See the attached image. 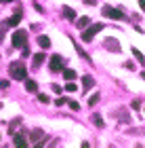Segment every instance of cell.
I'll return each mask as SVG.
<instances>
[{
    "label": "cell",
    "instance_id": "cell-14",
    "mask_svg": "<svg viewBox=\"0 0 145 148\" xmlns=\"http://www.w3.org/2000/svg\"><path fill=\"white\" fill-rule=\"evenodd\" d=\"M38 45H40L42 49H49L51 47V38L49 36H38Z\"/></svg>",
    "mask_w": 145,
    "mask_h": 148
},
{
    "label": "cell",
    "instance_id": "cell-21",
    "mask_svg": "<svg viewBox=\"0 0 145 148\" xmlns=\"http://www.w3.org/2000/svg\"><path fill=\"white\" fill-rule=\"evenodd\" d=\"M38 99H40L42 104H49V102H51V97H49V95H44V93H40V95H38Z\"/></svg>",
    "mask_w": 145,
    "mask_h": 148
},
{
    "label": "cell",
    "instance_id": "cell-20",
    "mask_svg": "<svg viewBox=\"0 0 145 148\" xmlns=\"http://www.w3.org/2000/svg\"><path fill=\"white\" fill-rule=\"evenodd\" d=\"M97 102H99V93H95V95H90V97H88V104H90V106H95Z\"/></svg>",
    "mask_w": 145,
    "mask_h": 148
},
{
    "label": "cell",
    "instance_id": "cell-30",
    "mask_svg": "<svg viewBox=\"0 0 145 148\" xmlns=\"http://www.w3.org/2000/svg\"><path fill=\"white\" fill-rule=\"evenodd\" d=\"M141 76H143V80H145V70H143V72H141Z\"/></svg>",
    "mask_w": 145,
    "mask_h": 148
},
{
    "label": "cell",
    "instance_id": "cell-23",
    "mask_svg": "<svg viewBox=\"0 0 145 148\" xmlns=\"http://www.w3.org/2000/svg\"><path fill=\"white\" fill-rule=\"evenodd\" d=\"M67 104H69L71 110H80V104H76V102H67Z\"/></svg>",
    "mask_w": 145,
    "mask_h": 148
},
{
    "label": "cell",
    "instance_id": "cell-5",
    "mask_svg": "<svg viewBox=\"0 0 145 148\" xmlns=\"http://www.w3.org/2000/svg\"><path fill=\"white\" fill-rule=\"evenodd\" d=\"M63 57L61 55H51V59H49V68H51V72H59L63 68Z\"/></svg>",
    "mask_w": 145,
    "mask_h": 148
},
{
    "label": "cell",
    "instance_id": "cell-25",
    "mask_svg": "<svg viewBox=\"0 0 145 148\" xmlns=\"http://www.w3.org/2000/svg\"><path fill=\"white\" fill-rule=\"evenodd\" d=\"M23 57H32V53H30V47H23Z\"/></svg>",
    "mask_w": 145,
    "mask_h": 148
},
{
    "label": "cell",
    "instance_id": "cell-12",
    "mask_svg": "<svg viewBox=\"0 0 145 148\" xmlns=\"http://www.w3.org/2000/svg\"><path fill=\"white\" fill-rule=\"evenodd\" d=\"M88 23H90V19H88V17H80V19L76 21V28L84 30V28H88Z\"/></svg>",
    "mask_w": 145,
    "mask_h": 148
},
{
    "label": "cell",
    "instance_id": "cell-9",
    "mask_svg": "<svg viewBox=\"0 0 145 148\" xmlns=\"http://www.w3.org/2000/svg\"><path fill=\"white\" fill-rule=\"evenodd\" d=\"M25 91H28V93H36V91H38V85L34 83V80L25 78Z\"/></svg>",
    "mask_w": 145,
    "mask_h": 148
},
{
    "label": "cell",
    "instance_id": "cell-7",
    "mask_svg": "<svg viewBox=\"0 0 145 148\" xmlns=\"http://www.w3.org/2000/svg\"><path fill=\"white\" fill-rule=\"evenodd\" d=\"M34 142H38V146H42V138H44V131L42 129H34L32 131V136H30Z\"/></svg>",
    "mask_w": 145,
    "mask_h": 148
},
{
    "label": "cell",
    "instance_id": "cell-16",
    "mask_svg": "<svg viewBox=\"0 0 145 148\" xmlns=\"http://www.w3.org/2000/svg\"><path fill=\"white\" fill-rule=\"evenodd\" d=\"M105 49H114V51H120V45H118L114 38H107V42H105Z\"/></svg>",
    "mask_w": 145,
    "mask_h": 148
},
{
    "label": "cell",
    "instance_id": "cell-2",
    "mask_svg": "<svg viewBox=\"0 0 145 148\" xmlns=\"http://www.w3.org/2000/svg\"><path fill=\"white\" fill-rule=\"evenodd\" d=\"M11 40H13V47H15V49H23V47H28V32L25 30H17Z\"/></svg>",
    "mask_w": 145,
    "mask_h": 148
},
{
    "label": "cell",
    "instance_id": "cell-27",
    "mask_svg": "<svg viewBox=\"0 0 145 148\" xmlns=\"http://www.w3.org/2000/svg\"><path fill=\"white\" fill-rule=\"evenodd\" d=\"M139 6H141V11H145V0H139Z\"/></svg>",
    "mask_w": 145,
    "mask_h": 148
},
{
    "label": "cell",
    "instance_id": "cell-4",
    "mask_svg": "<svg viewBox=\"0 0 145 148\" xmlns=\"http://www.w3.org/2000/svg\"><path fill=\"white\" fill-rule=\"evenodd\" d=\"M101 13L105 17H111V19H124V13L120 9H116V6H103Z\"/></svg>",
    "mask_w": 145,
    "mask_h": 148
},
{
    "label": "cell",
    "instance_id": "cell-17",
    "mask_svg": "<svg viewBox=\"0 0 145 148\" xmlns=\"http://www.w3.org/2000/svg\"><path fill=\"white\" fill-rule=\"evenodd\" d=\"M133 55L137 57V62H139V64H145V57H143V53L139 49H133Z\"/></svg>",
    "mask_w": 145,
    "mask_h": 148
},
{
    "label": "cell",
    "instance_id": "cell-13",
    "mask_svg": "<svg viewBox=\"0 0 145 148\" xmlns=\"http://www.w3.org/2000/svg\"><path fill=\"white\" fill-rule=\"evenodd\" d=\"M93 85H95L93 76H82V87H84V91H86V89H90Z\"/></svg>",
    "mask_w": 145,
    "mask_h": 148
},
{
    "label": "cell",
    "instance_id": "cell-22",
    "mask_svg": "<svg viewBox=\"0 0 145 148\" xmlns=\"http://www.w3.org/2000/svg\"><path fill=\"white\" fill-rule=\"evenodd\" d=\"M76 49H78V53H80V55H82V57H86V59H88V53H86V51H84V49H82V47H78V42H76Z\"/></svg>",
    "mask_w": 145,
    "mask_h": 148
},
{
    "label": "cell",
    "instance_id": "cell-26",
    "mask_svg": "<svg viewBox=\"0 0 145 148\" xmlns=\"http://www.w3.org/2000/svg\"><path fill=\"white\" fill-rule=\"evenodd\" d=\"M63 104H67V99H65V97H59V99H57V106H63Z\"/></svg>",
    "mask_w": 145,
    "mask_h": 148
},
{
    "label": "cell",
    "instance_id": "cell-1",
    "mask_svg": "<svg viewBox=\"0 0 145 148\" xmlns=\"http://www.w3.org/2000/svg\"><path fill=\"white\" fill-rule=\"evenodd\" d=\"M9 72H11V76L15 80H25L28 78V70H25V66L21 62H13L9 66Z\"/></svg>",
    "mask_w": 145,
    "mask_h": 148
},
{
    "label": "cell",
    "instance_id": "cell-15",
    "mask_svg": "<svg viewBox=\"0 0 145 148\" xmlns=\"http://www.w3.org/2000/svg\"><path fill=\"white\" fill-rule=\"evenodd\" d=\"M63 78H65V80H76V78H78V74H76L74 70H69V68H67V70H63Z\"/></svg>",
    "mask_w": 145,
    "mask_h": 148
},
{
    "label": "cell",
    "instance_id": "cell-28",
    "mask_svg": "<svg viewBox=\"0 0 145 148\" xmlns=\"http://www.w3.org/2000/svg\"><path fill=\"white\" fill-rule=\"evenodd\" d=\"M2 38H4V30H0V42H2Z\"/></svg>",
    "mask_w": 145,
    "mask_h": 148
},
{
    "label": "cell",
    "instance_id": "cell-8",
    "mask_svg": "<svg viewBox=\"0 0 145 148\" xmlns=\"http://www.w3.org/2000/svg\"><path fill=\"white\" fill-rule=\"evenodd\" d=\"M13 144H15L17 148H23V146H28V142H25V136H23V133H17V136L13 138Z\"/></svg>",
    "mask_w": 145,
    "mask_h": 148
},
{
    "label": "cell",
    "instance_id": "cell-10",
    "mask_svg": "<svg viewBox=\"0 0 145 148\" xmlns=\"http://www.w3.org/2000/svg\"><path fill=\"white\" fill-rule=\"evenodd\" d=\"M61 13H63V17H65V19H76V11L71 9V6H63V11H61Z\"/></svg>",
    "mask_w": 145,
    "mask_h": 148
},
{
    "label": "cell",
    "instance_id": "cell-3",
    "mask_svg": "<svg viewBox=\"0 0 145 148\" xmlns=\"http://www.w3.org/2000/svg\"><path fill=\"white\" fill-rule=\"evenodd\" d=\"M101 30H103V23H93V25H88V28H84L82 40H84V42H90V40L95 38V34H99Z\"/></svg>",
    "mask_w": 145,
    "mask_h": 148
},
{
    "label": "cell",
    "instance_id": "cell-19",
    "mask_svg": "<svg viewBox=\"0 0 145 148\" xmlns=\"http://www.w3.org/2000/svg\"><path fill=\"white\" fill-rule=\"evenodd\" d=\"M93 123H95L97 127H105V125H103V119L99 116V114H93Z\"/></svg>",
    "mask_w": 145,
    "mask_h": 148
},
{
    "label": "cell",
    "instance_id": "cell-6",
    "mask_svg": "<svg viewBox=\"0 0 145 148\" xmlns=\"http://www.w3.org/2000/svg\"><path fill=\"white\" fill-rule=\"evenodd\" d=\"M19 21H21V13L17 11L13 17H9V19L4 21V30H6V28H17V23H19Z\"/></svg>",
    "mask_w": 145,
    "mask_h": 148
},
{
    "label": "cell",
    "instance_id": "cell-11",
    "mask_svg": "<svg viewBox=\"0 0 145 148\" xmlns=\"http://www.w3.org/2000/svg\"><path fill=\"white\" fill-rule=\"evenodd\" d=\"M32 57H34V68L42 66V64H44V59H47V55H44V53H36V55H32Z\"/></svg>",
    "mask_w": 145,
    "mask_h": 148
},
{
    "label": "cell",
    "instance_id": "cell-29",
    "mask_svg": "<svg viewBox=\"0 0 145 148\" xmlns=\"http://www.w3.org/2000/svg\"><path fill=\"white\" fill-rule=\"evenodd\" d=\"M84 2H86V4H95V0H84Z\"/></svg>",
    "mask_w": 145,
    "mask_h": 148
},
{
    "label": "cell",
    "instance_id": "cell-24",
    "mask_svg": "<svg viewBox=\"0 0 145 148\" xmlns=\"http://www.w3.org/2000/svg\"><path fill=\"white\" fill-rule=\"evenodd\" d=\"M51 89L55 91V93H59V95H61V87H59V85H51Z\"/></svg>",
    "mask_w": 145,
    "mask_h": 148
},
{
    "label": "cell",
    "instance_id": "cell-18",
    "mask_svg": "<svg viewBox=\"0 0 145 148\" xmlns=\"http://www.w3.org/2000/svg\"><path fill=\"white\" fill-rule=\"evenodd\" d=\"M65 91H69V93L78 91V87H76V83H74V80H67V85H65Z\"/></svg>",
    "mask_w": 145,
    "mask_h": 148
},
{
    "label": "cell",
    "instance_id": "cell-31",
    "mask_svg": "<svg viewBox=\"0 0 145 148\" xmlns=\"http://www.w3.org/2000/svg\"><path fill=\"white\" fill-rule=\"evenodd\" d=\"M0 2H13V0H0Z\"/></svg>",
    "mask_w": 145,
    "mask_h": 148
}]
</instances>
